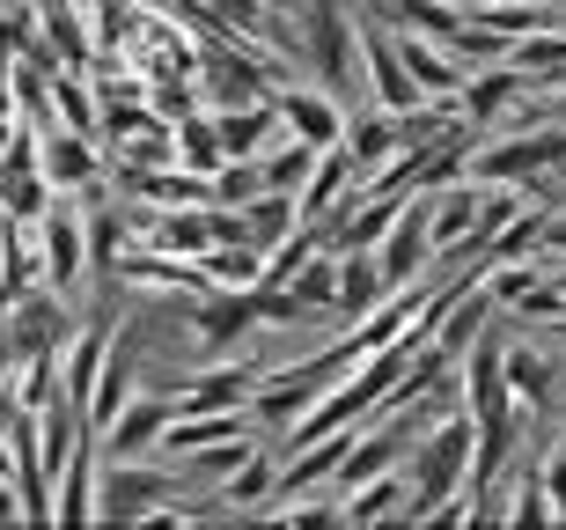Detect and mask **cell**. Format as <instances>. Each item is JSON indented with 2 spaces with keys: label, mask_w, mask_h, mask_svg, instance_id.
Wrapping results in <instances>:
<instances>
[{
  "label": "cell",
  "mask_w": 566,
  "mask_h": 530,
  "mask_svg": "<svg viewBox=\"0 0 566 530\" xmlns=\"http://www.w3.org/2000/svg\"><path fill=\"white\" fill-rule=\"evenodd\" d=\"M537 471H545V493H552V516H559V523H566V443H559V449H545V465H537Z\"/></svg>",
  "instance_id": "obj_35"
},
{
  "label": "cell",
  "mask_w": 566,
  "mask_h": 530,
  "mask_svg": "<svg viewBox=\"0 0 566 530\" xmlns=\"http://www.w3.org/2000/svg\"><path fill=\"white\" fill-rule=\"evenodd\" d=\"M302 60H310V82H324L332 96H368V30H360L338 0H310L302 15Z\"/></svg>",
  "instance_id": "obj_2"
},
{
  "label": "cell",
  "mask_w": 566,
  "mask_h": 530,
  "mask_svg": "<svg viewBox=\"0 0 566 530\" xmlns=\"http://www.w3.org/2000/svg\"><path fill=\"white\" fill-rule=\"evenodd\" d=\"M52 104H60V126H74V133H96V126H104V104H96L88 89H74V74H60Z\"/></svg>",
  "instance_id": "obj_33"
},
{
  "label": "cell",
  "mask_w": 566,
  "mask_h": 530,
  "mask_svg": "<svg viewBox=\"0 0 566 530\" xmlns=\"http://www.w3.org/2000/svg\"><path fill=\"white\" fill-rule=\"evenodd\" d=\"M52 199H60V185H52L44 163H38V133H15V141L0 148V214H8V221H38Z\"/></svg>",
  "instance_id": "obj_11"
},
{
  "label": "cell",
  "mask_w": 566,
  "mask_h": 530,
  "mask_svg": "<svg viewBox=\"0 0 566 530\" xmlns=\"http://www.w3.org/2000/svg\"><path fill=\"white\" fill-rule=\"evenodd\" d=\"M169 420H177V398H140V391H133V398L96 427V443H104V457H155Z\"/></svg>",
  "instance_id": "obj_13"
},
{
  "label": "cell",
  "mask_w": 566,
  "mask_h": 530,
  "mask_svg": "<svg viewBox=\"0 0 566 530\" xmlns=\"http://www.w3.org/2000/svg\"><path fill=\"white\" fill-rule=\"evenodd\" d=\"M346 368H354V361L338 354V346H332L324 361H294V368H273V376H258V391H251V405H243V413H251V427H280V435H287V427L302 420V413H310V405L324 398V391H332Z\"/></svg>",
  "instance_id": "obj_4"
},
{
  "label": "cell",
  "mask_w": 566,
  "mask_h": 530,
  "mask_svg": "<svg viewBox=\"0 0 566 530\" xmlns=\"http://www.w3.org/2000/svg\"><path fill=\"white\" fill-rule=\"evenodd\" d=\"M530 104V82L515 74V66H471V82H463V96H457V118L463 126H493V118H507L515 126V111Z\"/></svg>",
  "instance_id": "obj_17"
},
{
  "label": "cell",
  "mask_w": 566,
  "mask_h": 530,
  "mask_svg": "<svg viewBox=\"0 0 566 530\" xmlns=\"http://www.w3.org/2000/svg\"><path fill=\"white\" fill-rule=\"evenodd\" d=\"M273 111H280V126H287L294 141H310L316 155L338 148V141H346V126H354L346 96H332L324 82H280L273 89Z\"/></svg>",
  "instance_id": "obj_8"
},
{
  "label": "cell",
  "mask_w": 566,
  "mask_h": 530,
  "mask_svg": "<svg viewBox=\"0 0 566 530\" xmlns=\"http://www.w3.org/2000/svg\"><path fill=\"white\" fill-rule=\"evenodd\" d=\"M207 15H221V22H229V30H243V38H251V30H258V22H265V15H273V8H265V0H213Z\"/></svg>",
  "instance_id": "obj_34"
},
{
  "label": "cell",
  "mask_w": 566,
  "mask_h": 530,
  "mask_svg": "<svg viewBox=\"0 0 566 530\" xmlns=\"http://www.w3.org/2000/svg\"><path fill=\"white\" fill-rule=\"evenodd\" d=\"M273 487H280L273 457H265V449H251V457H243V465H235L229 479H221V501H229V509H258V516H265V501H273Z\"/></svg>",
  "instance_id": "obj_28"
},
{
  "label": "cell",
  "mask_w": 566,
  "mask_h": 530,
  "mask_svg": "<svg viewBox=\"0 0 566 530\" xmlns=\"http://www.w3.org/2000/svg\"><path fill=\"white\" fill-rule=\"evenodd\" d=\"M258 376H265V368H243V361H199V376L177 391V405H185V413H243Z\"/></svg>",
  "instance_id": "obj_19"
},
{
  "label": "cell",
  "mask_w": 566,
  "mask_h": 530,
  "mask_svg": "<svg viewBox=\"0 0 566 530\" xmlns=\"http://www.w3.org/2000/svg\"><path fill=\"white\" fill-rule=\"evenodd\" d=\"M38 163L44 177L60 185V199H82V191H96V177H104V155H96V133H74V126H52L38 141Z\"/></svg>",
  "instance_id": "obj_16"
},
{
  "label": "cell",
  "mask_w": 566,
  "mask_h": 530,
  "mask_svg": "<svg viewBox=\"0 0 566 530\" xmlns=\"http://www.w3.org/2000/svg\"><path fill=\"white\" fill-rule=\"evenodd\" d=\"M251 332H258V295L251 288H207V295H199V318H191L199 361H229Z\"/></svg>",
  "instance_id": "obj_10"
},
{
  "label": "cell",
  "mask_w": 566,
  "mask_h": 530,
  "mask_svg": "<svg viewBox=\"0 0 566 530\" xmlns=\"http://www.w3.org/2000/svg\"><path fill=\"white\" fill-rule=\"evenodd\" d=\"M38 258H44V288H74L88 273V207L82 199H52L38 214Z\"/></svg>",
  "instance_id": "obj_9"
},
{
  "label": "cell",
  "mask_w": 566,
  "mask_h": 530,
  "mask_svg": "<svg viewBox=\"0 0 566 530\" xmlns=\"http://www.w3.org/2000/svg\"><path fill=\"white\" fill-rule=\"evenodd\" d=\"M368 104H382V111H420V104H434L420 82H412V66H405V52H398V38L390 30H368Z\"/></svg>",
  "instance_id": "obj_18"
},
{
  "label": "cell",
  "mask_w": 566,
  "mask_h": 530,
  "mask_svg": "<svg viewBox=\"0 0 566 530\" xmlns=\"http://www.w3.org/2000/svg\"><path fill=\"white\" fill-rule=\"evenodd\" d=\"M552 346H566V310H559V318H552Z\"/></svg>",
  "instance_id": "obj_36"
},
{
  "label": "cell",
  "mask_w": 566,
  "mask_h": 530,
  "mask_svg": "<svg viewBox=\"0 0 566 530\" xmlns=\"http://www.w3.org/2000/svg\"><path fill=\"white\" fill-rule=\"evenodd\" d=\"M382 295H398V288L382 280V258L376 251H338V310H346V318H368Z\"/></svg>",
  "instance_id": "obj_26"
},
{
  "label": "cell",
  "mask_w": 566,
  "mask_h": 530,
  "mask_svg": "<svg viewBox=\"0 0 566 530\" xmlns=\"http://www.w3.org/2000/svg\"><path fill=\"white\" fill-rule=\"evenodd\" d=\"M133 191L147 207H199V199H213L207 177H191V170H147V177H133Z\"/></svg>",
  "instance_id": "obj_31"
},
{
  "label": "cell",
  "mask_w": 566,
  "mask_h": 530,
  "mask_svg": "<svg viewBox=\"0 0 566 530\" xmlns=\"http://www.w3.org/2000/svg\"><path fill=\"white\" fill-rule=\"evenodd\" d=\"M559 163H566V133H545V126L471 148V177H479V185H530V177L559 170Z\"/></svg>",
  "instance_id": "obj_7"
},
{
  "label": "cell",
  "mask_w": 566,
  "mask_h": 530,
  "mask_svg": "<svg viewBox=\"0 0 566 530\" xmlns=\"http://www.w3.org/2000/svg\"><path fill=\"white\" fill-rule=\"evenodd\" d=\"M501 361H507V383H515L523 405L559 398V354H545V346H530V340H501Z\"/></svg>",
  "instance_id": "obj_25"
},
{
  "label": "cell",
  "mask_w": 566,
  "mask_h": 530,
  "mask_svg": "<svg viewBox=\"0 0 566 530\" xmlns=\"http://www.w3.org/2000/svg\"><path fill=\"white\" fill-rule=\"evenodd\" d=\"M420 509V487H412V471H376V479H360L346 487V523H398V516Z\"/></svg>",
  "instance_id": "obj_22"
},
{
  "label": "cell",
  "mask_w": 566,
  "mask_h": 530,
  "mask_svg": "<svg viewBox=\"0 0 566 530\" xmlns=\"http://www.w3.org/2000/svg\"><path fill=\"white\" fill-rule=\"evenodd\" d=\"M213 118H221V148H229V155H265V148H273V133H287V126H280V111H273V96L221 104Z\"/></svg>",
  "instance_id": "obj_24"
},
{
  "label": "cell",
  "mask_w": 566,
  "mask_h": 530,
  "mask_svg": "<svg viewBox=\"0 0 566 530\" xmlns=\"http://www.w3.org/2000/svg\"><path fill=\"white\" fill-rule=\"evenodd\" d=\"M235 435H251V413H185V405H177V420H169V435H163L155 457H191V449L235 443Z\"/></svg>",
  "instance_id": "obj_23"
},
{
  "label": "cell",
  "mask_w": 566,
  "mask_h": 530,
  "mask_svg": "<svg viewBox=\"0 0 566 530\" xmlns=\"http://www.w3.org/2000/svg\"><path fill=\"white\" fill-rule=\"evenodd\" d=\"M405 471H412V487H420V509L441 501V493L471 487V479H479V427H471V413H449V420L427 427L420 443H412V457H405Z\"/></svg>",
  "instance_id": "obj_3"
},
{
  "label": "cell",
  "mask_w": 566,
  "mask_h": 530,
  "mask_svg": "<svg viewBox=\"0 0 566 530\" xmlns=\"http://www.w3.org/2000/svg\"><path fill=\"white\" fill-rule=\"evenodd\" d=\"M376 258H382V280H390V288H420L427 280V266H434L441 251H434V229H427V199L420 191L405 199V214L390 221V236L376 243Z\"/></svg>",
  "instance_id": "obj_12"
},
{
  "label": "cell",
  "mask_w": 566,
  "mask_h": 530,
  "mask_svg": "<svg viewBox=\"0 0 566 530\" xmlns=\"http://www.w3.org/2000/svg\"><path fill=\"white\" fill-rule=\"evenodd\" d=\"M66 340H74V318H66L60 288H30V295L0 318V368L38 361V354H66Z\"/></svg>",
  "instance_id": "obj_6"
},
{
  "label": "cell",
  "mask_w": 566,
  "mask_h": 530,
  "mask_svg": "<svg viewBox=\"0 0 566 530\" xmlns=\"http://www.w3.org/2000/svg\"><path fill=\"white\" fill-rule=\"evenodd\" d=\"M185 487L169 457H104L96 479V523H140L147 509H163L169 493Z\"/></svg>",
  "instance_id": "obj_5"
},
{
  "label": "cell",
  "mask_w": 566,
  "mask_h": 530,
  "mask_svg": "<svg viewBox=\"0 0 566 530\" xmlns=\"http://www.w3.org/2000/svg\"><path fill=\"white\" fill-rule=\"evenodd\" d=\"M398 38V52H405V66H412V82L434 96V104H457L463 96V82H471V66L449 52V44H434V38H420V30H390Z\"/></svg>",
  "instance_id": "obj_20"
},
{
  "label": "cell",
  "mask_w": 566,
  "mask_h": 530,
  "mask_svg": "<svg viewBox=\"0 0 566 530\" xmlns=\"http://www.w3.org/2000/svg\"><path fill=\"white\" fill-rule=\"evenodd\" d=\"M463 8H507V0H463Z\"/></svg>",
  "instance_id": "obj_38"
},
{
  "label": "cell",
  "mask_w": 566,
  "mask_h": 530,
  "mask_svg": "<svg viewBox=\"0 0 566 530\" xmlns=\"http://www.w3.org/2000/svg\"><path fill=\"white\" fill-rule=\"evenodd\" d=\"M427 199V229H434V251H463L471 243V229H479V199H485V185L471 177V185H434V191H420Z\"/></svg>",
  "instance_id": "obj_21"
},
{
  "label": "cell",
  "mask_w": 566,
  "mask_h": 530,
  "mask_svg": "<svg viewBox=\"0 0 566 530\" xmlns=\"http://www.w3.org/2000/svg\"><path fill=\"white\" fill-rule=\"evenodd\" d=\"M140 243V236L126 229V214H111V207H88V266L96 273H111V266H126V251Z\"/></svg>",
  "instance_id": "obj_30"
},
{
  "label": "cell",
  "mask_w": 566,
  "mask_h": 530,
  "mask_svg": "<svg viewBox=\"0 0 566 530\" xmlns=\"http://www.w3.org/2000/svg\"><path fill=\"white\" fill-rule=\"evenodd\" d=\"M294 229H302V199H294V191H258L251 207H243V243H251V251H273Z\"/></svg>",
  "instance_id": "obj_27"
},
{
  "label": "cell",
  "mask_w": 566,
  "mask_h": 530,
  "mask_svg": "<svg viewBox=\"0 0 566 530\" xmlns=\"http://www.w3.org/2000/svg\"><path fill=\"white\" fill-rule=\"evenodd\" d=\"M111 346H118V324H111V318H88L82 332L66 340V354H60V398H66V405H82V413H88L96 383H104Z\"/></svg>",
  "instance_id": "obj_14"
},
{
  "label": "cell",
  "mask_w": 566,
  "mask_h": 530,
  "mask_svg": "<svg viewBox=\"0 0 566 530\" xmlns=\"http://www.w3.org/2000/svg\"><path fill=\"white\" fill-rule=\"evenodd\" d=\"M501 523H515V530H545V523H559V516H552V493H545V471H523V487L501 493Z\"/></svg>",
  "instance_id": "obj_32"
},
{
  "label": "cell",
  "mask_w": 566,
  "mask_h": 530,
  "mask_svg": "<svg viewBox=\"0 0 566 530\" xmlns=\"http://www.w3.org/2000/svg\"><path fill=\"white\" fill-rule=\"evenodd\" d=\"M265 8H273V15H287V8H302V0H265Z\"/></svg>",
  "instance_id": "obj_37"
},
{
  "label": "cell",
  "mask_w": 566,
  "mask_h": 530,
  "mask_svg": "<svg viewBox=\"0 0 566 530\" xmlns=\"http://www.w3.org/2000/svg\"><path fill=\"white\" fill-rule=\"evenodd\" d=\"M457 391H463L471 427H479V479H471V487L493 493V479H501V465H507V449H515V435H523V398H515V383H507V361H501V340H493V332L463 354Z\"/></svg>",
  "instance_id": "obj_1"
},
{
  "label": "cell",
  "mask_w": 566,
  "mask_h": 530,
  "mask_svg": "<svg viewBox=\"0 0 566 530\" xmlns=\"http://www.w3.org/2000/svg\"><path fill=\"white\" fill-rule=\"evenodd\" d=\"M177 148H185V163L199 177H213L221 163H229V148H221V118L213 111H191V118H177Z\"/></svg>",
  "instance_id": "obj_29"
},
{
  "label": "cell",
  "mask_w": 566,
  "mask_h": 530,
  "mask_svg": "<svg viewBox=\"0 0 566 530\" xmlns=\"http://www.w3.org/2000/svg\"><path fill=\"white\" fill-rule=\"evenodd\" d=\"M338 148L354 155L360 191H368V185H382V170L405 155V118H398V111H382V104L376 111H354V126H346V141H338Z\"/></svg>",
  "instance_id": "obj_15"
}]
</instances>
